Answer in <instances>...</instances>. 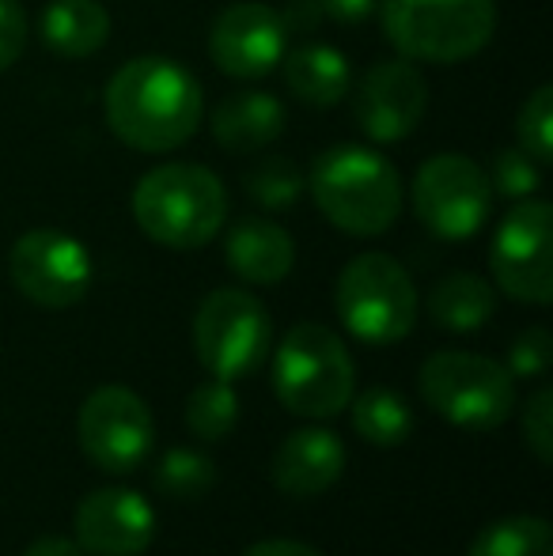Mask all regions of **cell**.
Returning a JSON list of instances; mask_svg holds the SVG:
<instances>
[{
	"instance_id": "obj_1",
	"label": "cell",
	"mask_w": 553,
	"mask_h": 556,
	"mask_svg": "<svg viewBox=\"0 0 553 556\" xmlns=\"http://www.w3.org/2000/svg\"><path fill=\"white\" fill-rule=\"evenodd\" d=\"M111 132L134 152L163 155L198 132L205 96L190 68L171 58H134L111 76L103 96Z\"/></svg>"
},
{
	"instance_id": "obj_2",
	"label": "cell",
	"mask_w": 553,
	"mask_h": 556,
	"mask_svg": "<svg viewBox=\"0 0 553 556\" xmlns=\"http://www.w3.org/2000/svg\"><path fill=\"white\" fill-rule=\"evenodd\" d=\"M307 190L338 231L372 239L402 213V175L387 155L361 144H334L311 163Z\"/></svg>"
},
{
	"instance_id": "obj_3",
	"label": "cell",
	"mask_w": 553,
	"mask_h": 556,
	"mask_svg": "<svg viewBox=\"0 0 553 556\" xmlns=\"http://www.w3.org/2000/svg\"><path fill=\"white\" fill-rule=\"evenodd\" d=\"M134 220L167 250H201L228 220V190L201 163H160L134 186Z\"/></svg>"
},
{
	"instance_id": "obj_4",
	"label": "cell",
	"mask_w": 553,
	"mask_h": 556,
	"mask_svg": "<svg viewBox=\"0 0 553 556\" xmlns=\"http://www.w3.org/2000/svg\"><path fill=\"white\" fill-rule=\"evenodd\" d=\"M356 367L345 341L323 323H300L274 352V394L288 413L330 420L353 402Z\"/></svg>"
},
{
	"instance_id": "obj_5",
	"label": "cell",
	"mask_w": 553,
	"mask_h": 556,
	"mask_svg": "<svg viewBox=\"0 0 553 556\" xmlns=\"http://www.w3.org/2000/svg\"><path fill=\"white\" fill-rule=\"evenodd\" d=\"M376 8L387 42L428 65L478 58L497 30L493 0H379Z\"/></svg>"
},
{
	"instance_id": "obj_6",
	"label": "cell",
	"mask_w": 553,
	"mask_h": 556,
	"mask_svg": "<svg viewBox=\"0 0 553 556\" xmlns=\"http://www.w3.org/2000/svg\"><path fill=\"white\" fill-rule=\"evenodd\" d=\"M417 390L425 405L455 428H501L516 413V379L504 364L478 352L440 349L420 364Z\"/></svg>"
},
{
	"instance_id": "obj_7",
	"label": "cell",
	"mask_w": 553,
	"mask_h": 556,
	"mask_svg": "<svg viewBox=\"0 0 553 556\" xmlns=\"http://www.w3.org/2000/svg\"><path fill=\"white\" fill-rule=\"evenodd\" d=\"M341 326L364 344H394L417 323V288L391 254H356L334 285Z\"/></svg>"
},
{
	"instance_id": "obj_8",
	"label": "cell",
	"mask_w": 553,
	"mask_h": 556,
	"mask_svg": "<svg viewBox=\"0 0 553 556\" xmlns=\"http://www.w3.org/2000/svg\"><path fill=\"white\" fill-rule=\"evenodd\" d=\"M274 344V323L259 295L243 288H216L193 315V352L213 379H243Z\"/></svg>"
},
{
	"instance_id": "obj_9",
	"label": "cell",
	"mask_w": 553,
	"mask_h": 556,
	"mask_svg": "<svg viewBox=\"0 0 553 556\" xmlns=\"http://www.w3.org/2000/svg\"><path fill=\"white\" fill-rule=\"evenodd\" d=\"M8 277L15 292L42 311H68L91 292L96 265L76 235L58 227L23 231L8 250Z\"/></svg>"
},
{
	"instance_id": "obj_10",
	"label": "cell",
	"mask_w": 553,
	"mask_h": 556,
	"mask_svg": "<svg viewBox=\"0 0 553 556\" xmlns=\"http://www.w3.org/2000/svg\"><path fill=\"white\" fill-rule=\"evenodd\" d=\"M489 269L504 295L531 307L553 300V208L550 201L524 198L497 224Z\"/></svg>"
},
{
	"instance_id": "obj_11",
	"label": "cell",
	"mask_w": 553,
	"mask_h": 556,
	"mask_svg": "<svg viewBox=\"0 0 553 556\" xmlns=\"http://www.w3.org/2000/svg\"><path fill=\"white\" fill-rule=\"evenodd\" d=\"M414 213L436 239H470L493 213V186L470 155L443 152L420 163L414 178Z\"/></svg>"
},
{
	"instance_id": "obj_12",
	"label": "cell",
	"mask_w": 553,
	"mask_h": 556,
	"mask_svg": "<svg viewBox=\"0 0 553 556\" xmlns=\"http://www.w3.org/2000/svg\"><path fill=\"white\" fill-rule=\"evenodd\" d=\"M80 446L99 469L106 473H129L152 454L155 443V417L148 402L129 387H99L84 397L80 417H76Z\"/></svg>"
},
{
	"instance_id": "obj_13",
	"label": "cell",
	"mask_w": 553,
	"mask_h": 556,
	"mask_svg": "<svg viewBox=\"0 0 553 556\" xmlns=\"http://www.w3.org/2000/svg\"><path fill=\"white\" fill-rule=\"evenodd\" d=\"M285 53L288 30L280 12L269 4H251V0L228 4L209 30V58L231 80H262L277 73Z\"/></svg>"
},
{
	"instance_id": "obj_14",
	"label": "cell",
	"mask_w": 553,
	"mask_h": 556,
	"mask_svg": "<svg viewBox=\"0 0 553 556\" xmlns=\"http://www.w3.org/2000/svg\"><path fill=\"white\" fill-rule=\"evenodd\" d=\"M428 111V84L406 58L379 61L361 76L353 96V117L376 144H399Z\"/></svg>"
},
{
	"instance_id": "obj_15",
	"label": "cell",
	"mask_w": 553,
	"mask_h": 556,
	"mask_svg": "<svg viewBox=\"0 0 553 556\" xmlns=\"http://www.w3.org/2000/svg\"><path fill=\"white\" fill-rule=\"evenodd\" d=\"M155 538V511L134 489H96L76 507V545L91 556H140Z\"/></svg>"
},
{
	"instance_id": "obj_16",
	"label": "cell",
	"mask_w": 553,
	"mask_h": 556,
	"mask_svg": "<svg viewBox=\"0 0 553 556\" xmlns=\"http://www.w3.org/2000/svg\"><path fill=\"white\" fill-rule=\"evenodd\" d=\"M345 473V443L330 428H300L274 451L269 481L285 496H318Z\"/></svg>"
},
{
	"instance_id": "obj_17",
	"label": "cell",
	"mask_w": 553,
	"mask_h": 556,
	"mask_svg": "<svg viewBox=\"0 0 553 556\" xmlns=\"http://www.w3.org/2000/svg\"><path fill=\"white\" fill-rule=\"evenodd\" d=\"M224 254L231 273L247 285H280L296 265V242L266 216H247L228 231Z\"/></svg>"
},
{
	"instance_id": "obj_18",
	"label": "cell",
	"mask_w": 553,
	"mask_h": 556,
	"mask_svg": "<svg viewBox=\"0 0 553 556\" xmlns=\"http://www.w3.org/2000/svg\"><path fill=\"white\" fill-rule=\"evenodd\" d=\"M285 103L269 91H231L209 117L213 140L231 155H254L285 132Z\"/></svg>"
},
{
	"instance_id": "obj_19",
	"label": "cell",
	"mask_w": 553,
	"mask_h": 556,
	"mask_svg": "<svg viewBox=\"0 0 553 556\" xmlns=\"http://www.w3.org/2000/svg\"><path fill=\"white\" fill-rule=\"evenodd\" d=\"M277 68L285 73V88L307 106H338L353 84L349 58L326 42H307L285 53Z\"/></svg>"
},
{
	"instance_id": "obj_20",
	"label": "cell",
	"mask_w": 553,
	"mask_h": 556,
	"mask_svg": "<svg viewBox=\"0 0 553 556\" xmlns=\"http://www.w3.org/2000/svg\"><path fill=\"white\" fill-rule=\"evenodd\" d=\"M38 35L58 58H91L111 38V15L99 0H50L38 20Z\"/></svg>"
},
{
	"instance_id": "obj_21",
	"label": "cell",
	"mask_w": 553,
	"mask_h": 556,
	"mask_svg": "<svg viewBox=\"0 0 553 556\" xmlns=\"http://www.w3.org/2000/svg\"><path fill=\"white\" fill-rule=\"evenodd\" d=\"M497 292L478 273H448L428 292V315L448 333H474L493 318Z\"/></svg>"
},
{
	"instance_id": "obj_22",
	"label": "cell",
	"mask_w": 553,
	"mask_h": 556,
	"mask_svg": "<svg viewBox=\"0 0 553 556\" xmlns=\"http://www.w3.org/2000/svg\"><path fill=\"white\" fill-rule=\"evenodd\" d=\"M353 432L364 443L379 446V451H391V446H402L410 440L414 413H410L406 397H399L394 390L372 387L353 402Z\"/></svg>"
},
{
	"instance_id": "obj_23",
	"label": "cell",
	"mask_w": 553,
	"mask_h": 556,
	"mask_svg": "<svg viewBox=\"0 0 553 556\" xmlns=\"http://www.w3.org/2000/svg\"><path fill=\"white\" fill-rule=\"evenodd\" d=\"M466 556H553V527L539 515H508L489 522Z\"/></svg>"
},
{
	"instance_id": "obj_24",
	"label": "cell",
	"mask_w": 553,
	"mask_h": 556,
	"mask_svg": "<svg viewBox=\"0 0 553 556\" xmlns=\"http://www.w3.org/2000/svg\"><path fill=\"white\" fill-rule=\"evenodd\" d=\"M239 420V394L228 379H209L186 397V428L201 443H221L231 435Z\"/></svg>"
},
{
	"instance_id": "obj_25",
	"label": "cell",
	"mask_w": 553,
	"mask_h": 556,
	"mask_svg": "<svg viewBox=\"0 0 553 556\" xmlns=\"http://www.w3.org/2000/svg\"><path fill=\"white\" fill-rule=\"evenodd\" d=\"M152 481H155V489L171 500H198L213 489L216 466H213V458H205V454L193 451V446H175V451H167L160 458Z\"/></svg>"
},
{
	"instance_id": "obj_26",
	"label": "cell",
	"mask_w": 553,
	"mask_h": 556,
	"mask_svg": "<svg viewBox=\"0 0 553 556\" xmlns=\"http://www.w3.org/2000/svg\"><path fill=\"white\" fill-rule=\"evenodd\" d=\"M243 190L251 201H259L262 208H288L296 205L303 190H307V178L296 167L292 160H280V155H266L243 175Z\"/></svg>"
},
{
	"instance_id": "obj_27",
	"label": "cell",
	"mask_w": 553,
	"mask_h": 556,
	"mask_svg": "<svg viewBox=\"0 0 553 556\" xmlns=\"http://www.w3.org/2000/svg\"><path fill=\"white\" fill-rule=\"evenodd\" d=\"M516 137H519V148H524L535 163L553 160V88L550 84L535 88L531 99L519 106Z\"/></svg>"
},
{
	"instance_id": "obj_28",
	"label": "cell",
	"mask_w": 553,
	"mask_h": 556,
	"mask_svg": "<svg viewBox=\"0 0 553 556\" xmlns=\"http://www.w3.org/2000/svg\"><path fill=\"white\" fill-rule=\"evenodd\" d=\"M489 186H493V193L524 201L542 186V163H535L524 148H501L493 155V167H489Z\"/></svg>"
},
{
	"instance_id": "obj_29",
	"label": "cell",
	"mask_w": 553,
	"mask_h": 556,
	"mask_svg": "<svg viewBox=\"0 0 553 556\" xmlns=\"http://www.w3.org/2000/svg\"><path fill=\"white\" fill-rule=\"evenodd\" d=\"M519 435H524L527 451H531L542 466H550L553 462V387H539L524 402V413H519Z\"/></svg>"
},
{
	"instance_id": "obj_30",
	"label": "cell",
	"mask_w": 553,
	"mask_h": 556,
	"mask_svg": "<svg viewBox=\"0 0 553 556\" xmlns=\"http://www.w3.org/2000/svg\"><path fill=\"white\" fill-rule=\"evenodd\" d=\"M553 359V337L546 326H531L512 341L508 349V371L512 379H539L550 371Z\"/></svg>"
},
{
	"instance_id": "obj_31",
	"label": "cell",
	"mask_w": 553,
	"mask_h": 556,
	"mask_svg": "<svg viewBox=\"0 0 553 556\" xmlns=\"http://www.w3.org/2000/svg\"><path fill=\"white\" fill-rule=\"evenodd\" d=\"M27 50V12L20 0H0V73L15 65Z\"/></svg>"
},
{
	"instance_id": "obj_32",
	"label": "cell",
	"mask_w": 553,
	"mask_h": 556,
	"mask_svg": "<svg viewBox=\"0 0 553 556\" xmlns=\"http://www.w3.org/2000/svg\"><path fill=\"white\" fill-rule=\"evenodd\" d=\"M318 20H326L318 0H292V4L285 8V15H280L288 35H307L311 27H318Z\"/></svg>"
},
{
	"instance_id": "obj_33",
	"label": "cell",
	"mask_w": 553,
	"mask_h": 556,
	"mask_svg": "<svg viewBox=\"0 0 553 556\" xmlns=\"http://www.w3.org/2000/svg\"><path fill=\"white\" fill-rule=\"evenodd\" d=\"M379 0H318L326 20H338V23H361L376 12Z\"/></svg>"
},
{
	"instance_id": "obj_34",
	"label": "cell",
	"mask_w": 553,
	"mask_h": 556,
	"mask_svg": "<svg viewBox=\"0 0 553 556\" xmlns=\"http://www.w3.org/2000/svg\"><path fill=\"white\" fill-rule=\"evenodd\" d=\"M243 556H323V553L307 542H296V538H262Z\"/></svg>"
},
{
	"instance_id": "obj_35",
	"label": "cell",
	"mask_w": 553,
	"mask_h": 556,
	"mask_svg": "<svg viewBox=\"0 0 553 556\" xmlns=\"http://www.w3.org/2000/svg\"><path fill=\"white\" fill-rule=\"evenodd\" d=\"M23 556H84V549L73 542V538L42 534V538H35V542L27 545V553H23Z\"/></svg>"
}]
</instances>
